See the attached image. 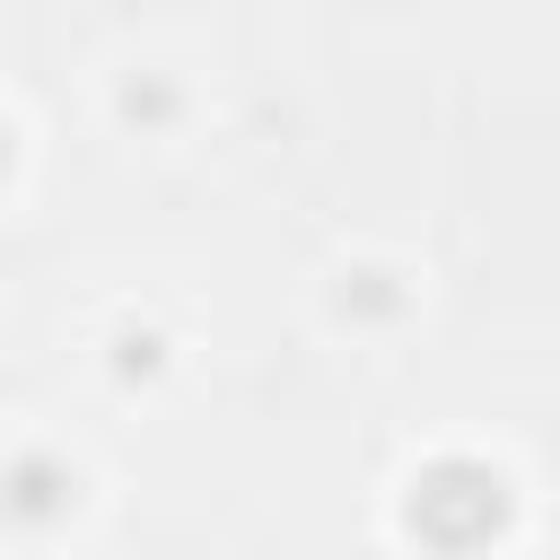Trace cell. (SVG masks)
Instances as JSON below:
<instances>
[{"label":"cell","mask_w":560,"mask_h":560,"mask_svg":"<svg viewBox=\"0 0 560 560\" xmlns=\"http://www.w3.org/2000/svg\"><path fill=\"white\" fill-rule=\"evenodd\" d=\"M508 525V481L490 472V464H429L420 481H411V534H429L438 551H472V542H490Z\"/></svg>","instance_id":"cell-1"}]
</instances>
